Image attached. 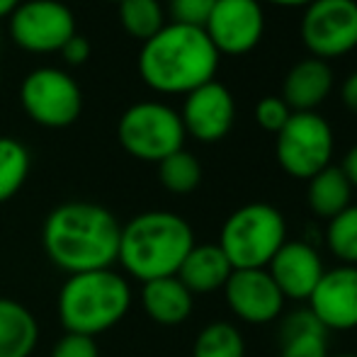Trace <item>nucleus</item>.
<instances>
[{
	"mask_svg": "<svg viewBox=\"0 0 357 357\" xmlns=\"http://www.w3.org/2000/svg\"><path fill=\"white\" fill-rule=\"evenodd\" d=\"M20 102L29 119L49 129L71 127L83 112V90L61 68L42 66L24 75Z\"/></svg>",
	"mask_w": 357,
	"mask_h": 357,
	"instance_id": "8",
	"label": "nucleus"
},
{
	"mask_svg": "<svg viewBox=\"0 0 357 357\" xmlns=\"http://www.w3.org/2000/svg\"><path fill=\"white\" fill-rule=\"evenodd\" d=\"M22 3V0H0V20L3 17H10V15L17 10V5Z\"/></svg>",
	"mask_w": 357,
	"mask_h": 357,
	"instance_id": "34",
	"label": "nucleus"
},
{
	"mask_svg": "<svg viewBox=\"0 0 357 357\" xmlns=\"http://www.w3.org/2000/svg\"><path fill=\"white\" fill-rule=\"evenodd\" d=\"M39 343L34 314L10 296H0V357H29Z\"/></svg>",
	"mask_w": 357,
	"mask_h": 357,
	"instance_id": "20",
	"label": "nucleus"
},
{
	"mask_svg": "<svg viewBox=\"0 0 357 357\" xmlns=\"http://www.w3.org/2000/svg\"><path fill=\"white\" fill-rule=\"evenodd\" d=\"M8 29L20 49L54 54L78 32L75 15L61 0H22L8 17Z\"/></svg>",
	"mask_w": 357,
	"mask_h": 357,
	"instance_id": "10",
	"label": "nucleus"
},
{
	"mask_svg": "<svg viewBox=\"0 0 357 357\" xmlns=\"http://www.w3.org/2000/svg\"><path fill=\"white\" fill-rule=\"evenodd\" d=\"M214 0H170V15L173 22L188 24V27H202L207 24Z\"/></svg>",
	"mask_w": 357,
	"mask_h": 357,
	"instance_id": "27",
	"label": "nucleus"
},
{
	"mask_svg": "<svg viewBox=\"0 0 357 357\" xmlns=\"http://www.w3.org/2000/svg\"><path fill=\"white\" fill-rule=\"evenodd\" d=\"M328 357H357V353H338V355H328Z\"/></svg>",
	"mask_w": 357,
	"mask_h": 357,
	"instance_id": "35",
	"label": "nucleus"
},
{
	"mask_svg": "<svg viewBox=\"0 0 357 357\" xmlns=\"http://www.w3.org/2000/svg\"><path fill=\"white\" fill-rule=\"evenodd\" d=\"M122 224L107 207L95 202H63L42 226L49 260L68 275L107 270L119 258Z\"/></svg>",
	"mask_w": 357,
	"mask_h": 357,
	"instance_id": "1",
	"label": "nucleus"
},
{
	"mask_svg": "<svg viewBox=\"0 0 357 357\" xmlns=\"http://www.w3.org/2000/svg\"><path fill=\"white\" fill-rule=\"evenodd\" d=\"M29 151L13 137H0V204L13 199L22 190L29 175Z\"/></svg>",
	"mask_w": 357,
	"mask_h": 357,
	"instance_id": "22",
	"label": "nucleus"
},
{
	"mask_svg": "<svg viewBox=\"0 0 357 357\" xmlns=\"http://www.w3.org/2000/svg\"><path fill=\"white\" fill-rule=\"evenodd\" d=\"M333 90V71L328 61L301 59L289 68L282 83V100L291 112H314Z\"/></svg>",
	"mask_w": 357,
	"mask_h": 357,
	"instance_id": "16",
	"label": "nucleus"
},
{
	"mask_svg": "<svg viewBox=\"0 0 357 357\" xmlns=\"http://www.w3.org/2000/svg\"><path fill=\"white\" fill-rule=\"evenodd\" d=\"M52 357H100L98 340L90 335L66 333L54 343Z\"/></svg>",
	"mask_w": 357,
	"mask_h": 357,
	"instance_id": "29",
	"label": "nucleus"
},
{
	"mask_svg": "<svg viewBox=\"0 0 357 357\" xmlns=\"http://www.w3.org/2000/svg\"><path fill=\"white\" fill-rule=\"evenodd\" d=\"M280 357H328V331L309 309L287 314L278 333Z\"/></svg>",
	"mask_w": 357,
	"mask_h": 357,
	"instance_id": "19",
	"label": "nucleus"
},
{
	"mask_svg": "<svg viewBox=\"0 0 357 357\" xmlns=\"http://www.w3.org/2000/svg\"><path fill=\"white\" fill-rule=\"evenodd\" d=\"M287 243V221L280 209L265 202L238 207L224 221L219 248L234 270L268 268L280 248Z\"/></svg>",
	"mask_w": 357,
	"mask_h": 357,
	"instance_id": "5",
	"label": "nucleus"
},
{
	"mask_svg": "<svg viewBox=\"0 0 357 357\" xmlns=\"http://www.w3.org/2000/svg\"><path fill=\"white\" fill-rule=\"evenodd\" d=\"M195 245L188 219L173 212H144L122 226L119 258L122 268L139 282L173 278Z\"/></svg>",
	"mask_w": 357,
	"mask_h": 357,
	"instance_id": "3",
	"label": "nucleus"
},
{
	"mask_svg": "<svg viewBox=\"0 0 357 357\" xmlns=\"http://www.w3.org/2000/svg\"><path fill=\"white\" fill-rule=\"evenodd\" d=\"M158 180L168 192L190 195L202 183V165L190 151L180 149L158 163Z\"/></svg>",
	"mask_w": 357,
	"mask_h": 357,
	"instance_id": "25",
	"label": "nucleus"
},
{
	"mask_svg": "<svg viewBox=\"0 0 357 357\" xmlns=\"http://www.w3.org/2000/svg\"><path fill=\"white\" fill-rule=\"evenodd\" d=\"M214 49L226 56L253 52L265 34V13L260 0H214L204 24Z\"/></svg>",
	"mask_w": 357,
	"mask_h": 357,
	"instance_id": "11",
	"label": "nucleus"
},
{
	"mask_svg": "<svg viewBox=\"0 0 357 357\" xmlns=\"http://www.w3.org/2000/svg\"><path fill=\"white\" fill-rule=\"evenodd\" d=\"M340 98H343L345 107L357 114V71H353L348 78H345L343 90H340Z\"/></svg>",
	"mask_w": 357,
	"mask_h": 357,
	"instance_id": "31",
	"label": "nucleus"
},
{
	"mask_svg": "<svg viewBox=\"0 0 357 357\" xmlns=\"http://www.w3.org/2000/svg\"><path fill=\"white\" fill-rule=\"evenodd\" d=\"M306 309L319 319L326 331L357 328V268L338 265L326 270L316 289L311 291Z\"/></svg>",
	"mask_w": 357,
	"mask_h": 357,
	"instance_id": "14",
	"label": "nucleus"
},
{
	"mask_svg": "<svg viewBox=\"0 0 357 357\" xmlns=\"http://www.w3.org/2000/svg\"><path fill=\"white\" fill-rule=\"evenodd\" d=\"M192 357H245V340L234 324L214 321L195 338Z\"/></svg>",
	"mask_w": 357,
	"mask_h": 357,
	"instance_id": "24",
	"label": "nucleus"
},
{
	"mask_svg": "<svg viewBox=\"0 0 357 357\" xmlns=\"http://www.w3.org/2000/svg\"><path fill=\"white\" fill-rule=\"evenodd\" d=\"M231 273H234V265L229 263L219 243H195L175 278L192 294H209V291L224 289Z\"/></svg>",
	"mask_w": 357,
	"mask_h": 357,
	"instance_id": "18",
	"label": "nucleus"
},
{
	"mask_svg": "<svg viewBox=\"0 0 357 357\" xmlns=\"http://www.w3.org/2000/svg\"><path fill=\"white\" fill-rule=\"evenodd\" d=\"M260 3L278 5V8H306L311 0H260Z\"/></svg>",
	"mask_w": 357,
	"mask_h": 357,
	"instance_id": "33",
	"label": "nucleus"
},
{
	"mask_svg": "<svg viewBox=\"0 0 357 357\" xmlns=\"http://www.w3.org/2000/svg\"><path fill=\"white\" fill-rule=\"evenodd\" d=\"M289 117H291V109L287 107V102L282 98H263L255 105V122H258L265 132L278 134Z\"/></svg>",
	"mask_w": 357,
	"mask_h": 357,
	"instance_id": "28",
	"label": "nucleus"
},
{
	"mask_svg": "<svg viewBox=\"0 0 357 357\" xmlns=\"http://www.w3.org/2000/svg\"><path fill=\"white\" fill-rule=\"evenodd\" d=\"M326 245H328L331 255L340 260V265L357 268V204H350L333 219H328Z\"/></svg>",
	"mask_w": 357,
	"mask_h": 357,
	"instance_id": "26",
	"label": "nucleus"
},
{
	"mask_svg": "<svg viewBox=\"0 0 357 357\" xmlns=\"http://www.w3.org/2000/svg\"><path fill=\"white\" fill-rule=\"evenodd\" d=\"M185 127L180 112L170 105L144 100L127 107L119 117L117 139L129 155L149 163H160L170 153L183 149Z\"/></svg>",
	"mask_w": 357,
	"mask_h": 357,
	"instance_id": "6",
	"label": "nucleus"
},
{
	"mask_svg": "<svg viewBox=\"0 0 357 357\" xmlns=\"http://www.w3.org/2000/svg\"><path fill=\"white\" fill-rule=\"evenodd\" d=\"M353 204V185L338 165H328L309 180V207L321 219H333Z\"/></svg>",
	"mask_w": 357,
	"mask_h": 357,
	"instance_id": "21",
	"label": "nucleus"
},
{
	"mask_svg": "<svg viewBox=\"0 0 357 357\" xmlns=\"http://www.w3.org/2000/svg\"><path fill=\"white\" fill-rule=\"evenodd\" d=\"M333 129L316 112H291L278 132L275 155L280 168L296 180H311L331 165L333 158Z\"/></svg>",
	"mask_w": 357,
	"mask_h": 357,
	"instance_id": "7",
	"label": "nucleus"
},
{
	"mask_svg": "<svg viewBox=\"0 0 357 357\" xmlns=\"http://www.w3.org/2000/svg\"><path fill=\"white\" fill-rule=\"evenodd\" d=\"M61 56H63V61L71 63V66H80V63H85L90 59V42L83 34L75 32L61 47Z\"/></svg>",
	"mask_w": 357,
	"mask_h": 357,
	"instance_id": "30",
	"label": "nucleus"
},
{
	"mask_svg": "<svg viewBox=\"0 0 357 357\" xmlns=\"http://www.w3.org/2000/svg\"><path fill=\"white\" fill-rule=\"evenodd\" d=\"M117 5L119 22L132 39L149 42L153 34L165 27V13L158 0H122Z\"/></svg>",
	"mask_w": 357,
	"mask_h": 357,
	"instance_id": "23",
	"label": "nucleus"
},
{
	"mask_svg": "<svg viewBox=\"0 0 357 357\" xmlns=\"http://www.w3.org/2000/svg\"><path fill=\"white\" fill-rule=\"evenodd\" d=\"M219 52L202 27L170 22L144 42L139 75L151 90L165 95H188L214 80Z\"/></svg>",
	"mask_w": 357,
	"mask_h": 357,
	"instance_id": "2",
	"label": "nucleus"
},
{
	"mask_svg": "<svg viewBox=\"0 0 357 357\" xmlns=\"http://www.w3.org/2000/svg\"><path fill=\"white\" fill-rule=\"evenodd\" d=\"M180 119H183L185 134L202 144H214L221 142L234 127L236 102L226 85L209 80L185 95Z\"/></svg>",
	"mask_w": 357,
	"mask_h": 357,
	"instance_id": "13",
	"label": "nucleus"
},
{
	"mask_svg": "<svg viewBox=\"0 0 357 357\" xmlns=\"http://www.w3.org/2000/svg\"><path fill=\"white\" fill-rule=\"evenodd\" d=\"M142 306L153 324L180 326L195 309V294L178 278H160L144 282Z\"/></svg>",
	"mask_w": 357,
	"mask_h": 357,
	"instance_id": "17",
	"label": "nucleus"
},
{
	"mask_svg": "<svg viewBox=\"0 0 357 357\" xmlns=\"http://www.w3.org/2000/svg\"><path fill=\"white\" fill-rule=\"evenodd\" d=\"M270 278L280 287L284 299L306 301L324 278V258L309 241H287L268 265Z\"/></svg>",
	"mask_w": 357,
	"mask_h": 357,
	"instance_id": "15",
	"label": "nucleus"
},
{
	"mask_svg": "<svg viewBox=\"0 0 357 357\" xmlns=\"http://www.w3.org/2000/svg\"><path fill=\"white\" fill-rule=\"evenodd\" d=\"M355 5H357V0H355Z\"/></svg>",
	"mask_w": 357,
	"mask_h": 357,
	"instance_id": "37",
	"label": "nucleus"
},
{
	"mask_svg": "<svg viewBox=\"0 0 357 357\" xmlns=\"http://www.w3.org/2000/svg\"><path fill=\"white\" fill-rule=\"evenodd\" d=\"M340 170H343L345 178L350 180V185H353V190H355V188H357V144L348 151V153H345Z\"/></svg>",
	"mask_w": 357,
	"mask_h": 357,
	"instance_id": "32",
	"label": "nucleus"
},
{
	"mask_svg": "<svg viewBox=\"0 0 357 357\" xmlns=\"http://www.w3.org/2000/svg\"><path fill=\"white\" fill-rule=\"evenodd\" d=\"M107 3H122V0H107Z\"/></svg>",
	"mask_w": 357,
	"mask_h": 357,
	"instance_id": "36",
	"label": "nucleus"
},
{
	"mask_svg": "<svg viewBox=\"0 0 357 357\" xmlns=\"http://www.w3.org/2000/svg\"><path fill=\"white\" fill-rule=\"evenodd\" d=\"M226 304L234 311L236 319L250 326L273 324L284 311V294L275 280L270 278L268 268L255 270H234L224 284Z\"/></svg>",
	"mask_w": 357,
	"mask_h": 357,
	"instance_id": "12",
	"label": "nucleus"
},
{
	"mask_svg": "<svg viewBox=\"0 0 357 357\" xmlns=\"http://www.w3.org/2000/svg\"><path fill=\"white\" fill-rule=\"evenodd\" d=\"M304 47L314 59L328 61L357 49L355 0H311L299 24Z\"/></svg>",
	"mask_w": 357,
	"mask_h": 357,
	"instance_id": "9",
	"label": "nucleus"
},
{
	"mask_svg": "<svg viewBox=\"0 0 357 357\" xmlns=\"http://www.w3.org/2000/svg\"><path fill=\"white\" fill-rule=\"evenodd\" d=\"M132 287L112 268L71 275L59 291V319L66 333H105L127 316Z\"/></svg>",
	"mask_w": 357,
	"mask_h": 357,
	"instance_id": "4",
	"label": "nucleus"
}]
</instances>
